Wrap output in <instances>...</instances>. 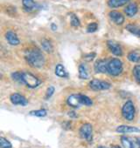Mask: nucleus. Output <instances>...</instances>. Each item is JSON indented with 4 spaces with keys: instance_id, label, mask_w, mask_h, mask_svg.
<instances>
[{
    "instance_id": "1",
    "label": "nucleus",
    "mask_w": 140,
    "mask_h": 148,
    "mask_svg": "<svg viewBox=\"0 0 140 148\" xmlns=\"http://www.w3.org/2000/svg\"><path fill=\"white\" fill-rule=\"evenodd\" d=\"M12 78L14 81L24 84L29 88H36L40 85V80L31 72L16 71L12 74Z\"/></svg>"
},
{
    "instance_id": "2",
    "label": "nucleus",
    "mask_w": 140,
    "mask_h": 148,
    "mask_svg": "<svg viewBox=\"0 0 140 148\" xmlns=\"http://www.w3.org/2000/svg\"><path fill=\"white\" fill-rule=\"evenodd\" d=\"M26 62L34 68H40L45 64V57L41 51L38 48H30L25 52Z\"/></svg>"
},
{
    "instance_id": "3",
    "label": "nucleus",
    "mask_w": 140,
    "mask_h": 148,
    "mask_svg": "<svg viewBox=\"0 0 140 148\" xmlns=\"http://www.w3.org/2000/svg\"><path fill=\"white\" fill-rule=\"evenodd\" d=\"M107 71L112 76H118L123 72V63L118 58H112L108 61Z\"/></svg>"
},
{
    "instance_id": "4",
    "label": "nucleus",
    "mask_w": 140,
    "mask_h": 148,
    "mask_svg": "<svg viewBox=\"0 0 140 148\" xmlns=\"http://www.w3.org/2000/svg\"><path fill=\"white\" fill-rule=\"evenodd\" d=\"M122 114H123V117L128 121H132L134 119L135 106H134V104L132 103V101L129 100L123 105V106L122 108Z\"/></svg>"
},
{
    "instance_id": "5",
    "label": "nucleus",
    "mask_w": 140,
    "mask_h": 148,
    "mask_svg": "<svg viewBox=\"0 0 140 148\" xmlns=\"http://www.w3.org/2000/svg\"><path fill=\"white\" fill-rule=\"evenodd\" d=\"M89 86L90 89H92L94 91H104V90L110 89L111 85L106 81H103V80L93 79L89 82Z\"/></svg>"
},
{
    "instance_id": "6",
    "label": "nucleus",
    "mask_w": 140,
    "mask_h": 148,
    "mask_svg": "<svg viewBox=\"0 0 140 148\" xmlns=\"http://www.w3.org/2000/svg\"><path fill=\"white\" fill-rule=\"evenodd\" d=\"M80 135L83 139H85L89 142L92 141V138H93V127H92V125L89 123L82 125L80 128Z\"/></svg>"
},
{
    "instance_id": "7",
    "label": "nucleus",
    "mask_w": 140,
    "mask_h": 148,
    "mask_svg": "<svg viewBox=\"0 0 140 148\" xmlns=\"http://www.w3.org/2000/svg\"><path fill=\"white\" fill-rule=\"evenodd\" d=\"M67 103L73 108H79L82 104L81 101V94H72L67 99Z\"/></svg>"
},
{
    "instance_id": "8",
    "label": "nucleus",
    "mask_w": 140,
    "mask_h": 148,
    "mask_svg": "<svg viewBox=\"0 0 140 148\" xmlns=\"http://www.w3.org/2000/svg\"><path fill=\"white\" fill-rule=\"evenodd\" d=\"M107 45H108V48L110 49V51L115 55V56H117V57H120L123 55V51H122V48L120 46L119 44H117L116 42L113 41V40H109L107 42Z\"/></svg>"
},
{
    "instance_id": "9",
    "label": "nucleus",
    "mask_w": 140,
    "mask_h": 148,
    "mask_svg": "<svg viewBox=\"0 0 140 148\" xmlns=\"http://www.w3.org/2000/svg\"><path fill=\"white\" fill-rule=\"evenodd\" d=\"M108 59H99L95 63L94 69L96 73H108L107 71V64Z\"/></svg>"
},
{
    "instance_id": "10",
    "label": "nucleus",
    "mask_w": 140,
    "mask_h": 148,
    "mask_svg": "<svg viewBox=\"0 0 140 148\" xmlns=\"http://www.w3.org/2000/svg\"><path fill=\"white\" fill-rule=\"evenodd\" d=\"M10 99H11V102L13 105H16V106L19 105V106H25L28 103V101L26 100V99L23 95H21L19 93H13V94H12L11 97H10Z\"/></svg>"
},
{
    "instance_id": "11",
    "label": "nucleus",
    "mask_w": 140,
    "mask_h": 148,
    "mask_svg": "<svg viewBox=\"0 0 140 148\" xmlns=\"http://www.w3.org/2000/svg\"><path fill=\"white\" fill-rule=\"evenodd\" d=\"M109 16L110 18V19L116 25H121L123 24L124 22V17L123 16L122 13L116 12V11H112L109 13Z\"/></svg>"
},
{
    "instance_id": "12",
    "label": "nucleus",
    "mask_w": 140,
    "mask_h": 148,
    "mask_svg": "<svg viewBox=\"0 0 140 148\" xmlns=\"http://www.w3.org/2000/svg\"><path fill=\"white\" fill-rule=\"evenodd\" d=\"M6 38L7 42L11 45H18L20 43V41H19V39L18 36H17V34L15 32H12V31H9V32H6Z\"/></svg>"
},
{
    "instance_id": "13",
    "label": "nucleus",
    "mask_w": 140,
    "mask_h": 148,
    "mask_svg": "<svg viewBox=\"0 0 140 148\" xmlns=\"http://www.w3.org/2000/svg\"><path fill=\"white\" fill-rule=\"evenodd\" d=\"M121 143H122L123 148H137V147H138L137 141L135 142V141H133L132 138L126 137V136H123L121 138Z\"/></svg>"
},
{
    "instance_id": "14",
    "label": "nucleus",
    "mask_w": 140,
    "mask_h": 148,
    "mask_svg": "<svg viewBox=\"0 0 140 148\" xmlns=\"http://www.w3.org/2000/svg\"><path fill=\"white\" fill-rule=\"evenodd\" d=\"M119 133H130V132H139L140 130L134 126L130 125H120L116 130Z\"/></svg>"
},
{
    "instance_id": "15",
    "label": "nucleus",
    "mask_w": 140,
    "mask_h": 148,
    "mask_svg": "<svg viewBox=\"0 0 140 148\" xmlns=\"http://www.w3.org/2000/svg\"><path fill=\"white\" fill-rule=\"evenodd\" d=\"M137 10H138V8H137V4L136 3H131V4H130V5H128L126 6V8L124 9V12L128 17H133V16H135L137 14Z\"/></svg>"
},
{
    "instance_id": "16",
    "label": "nucleus",
    "mask_w": 140,
    "mask_h": 148,
    "mask_svg": "<svg viewBox=\"0 0 140 148\" xmlns=\"http://www.w3.org/2000/svg\"><path fill=\"white\" fill-rule=\"evenodd\" d=\"M23 6L26 12H32L37 7V4L33 0H22Z\"/></svg>"
},
{
    "instance_id": "17",
    "label": "nucleus",
    "mask_w": 140,
    "mask_h": 148,
    "mask_svg": "<svg viewBox=\"0 0 140 148\" xmlns=\"http://www.w3.org/2000/svg\"><path fill=\"white\" fill-rule=\"evenodd\" d=\"M128 2H130V0H109L108 5L111 8H117L124 5Z\"/></svg>"
},
{
    "instance_id": "18",
    "label": "nucleus",
    "mask_w": 140,
    "mask_h": 148,
    "mask_svg": "<svg viewBox=\"0 0 140 148\" xmlns=\"http://www.w3.org/2000/svg\"><path fill=\"white\" fill-rule=\"evenodd\" d=\"M55 74L58 77L60 78H67V72L65 69V67L61 64H58L55 67Z\"/></svg>"
},
{
    "instance_id": "19",
    "label": "nucleus",
    "mask_w": 140,
    "mask_h": 148,
    "mask_svg": "<svg viewBox=\"0 0 140 148\" xmlns=\"http://www.w3.org/2000/svg\"><path fill=\"white\" fill-rule=\"evenodd\" d=\"M79 77L82 79H86L89 78L88 68L85 64H81L79 65Z\"/></svg>"
},
{
    "instance_id": "20",
    "label": "nucleus",
    "mask_w": 140,
    "mask_h": 148,
    "mask_svg": "<svg viewBox=\"0 0 140 148\" xmlns=\"http://www.w3.org/2000/svg\"><path fill=\"white\" fill-rule=\"evenodd\" d=\"M41 45H42V48L45 51L48 52V53H51L53 52V45L51 44V42L47 39H44L42 42H41Z\"/></svg>"
},
{
    "instance_id": "21",
    "label": "nucleus",
    "mask_w": 140,
    "mask_h": 148,
    "mask_svg": "<svg viewBox=\"0 0 140 148\" xmlns=\"http://www.w3.org/2000/svg\"><path fill=\"white\" fill-rule=\"evenodd\" d=\"M128 59L131 62H140V54L137 51H131L128 54Z\"/></svg>"
},
{
    "instance_id": "22",
    "label": "nucleus",
    "mask_w": 140,
    "mask_h": 148,
    "mask_svg": "<svg viewBox=\"0 0 140 148\" xmlns=\"http://www.w3.org/2000/svg\"><path fill=\"white\" fill-rule=\"evenodd\" d=\"M46 111L45 110V109H40V110H36V111H32V112H30V115H32V116H36V117H40V118H41V117H45V116H46Z\"/></svg>"
},
{
    "instance_id": "23",
    "label": "nucleus",
    "mask_w": 140,
    "mask_h": 148,
    "mask_svg": "<svg viewBox=\"0 0 140 148\" xmlns=\"http://www.w3.org/2000/svg\"><path fill=\"white\" fill-rule=\"evenodd\" d=\"M0 148H12V145L9 140L1 137L0 138Z\"/></svg>"
},
{
    "instance_id": "24",
    "label": "nucleus",
    "mask_w": 140,
    "mask_h": 148,
    "mask_svg": "<svg viewBox=\"0 0 140 148\" xmlns=\"http://www.w3.org/2000/svg\"><path fill=\"white\" fill-rule=\"evenodd\" d=\"M133 75L137 82L140 84V64H137L133 68Z\"/></svg>"
},
{
    "instance_id": "25",
    "label": "nucleus",
    "mask_w": 140,
    "mask_h": 148,
    "mask_svg": "<svg viewBox=\"0 0 140 148\" xmlns=\"http://www.w3.org/2000/svg\"><path fill=\"white\" fill-rule=\"evenodd\" d=\"M81 101H82V105L87 106H90L93 105V101L91 100V99H89L88 96H85L82 94H81Z\"/></svg>"
},
{
    "instance_id": "26",
    "label": "nucleus",
    "mask_w": 140,
    "mask_h": 148,
    "mask_svg": "<svg viewBox=\"0 0 140 148\" xmlns=\"http://www.w3.org/2000/svg\"><path fill=\"white\" fill-rule=\"evenodd\" d=\"M80 25H81V23H80V20L77 18V16H76L75 14H71V25L73 27L77 28L80 26Z\"/></svg>"
},
{
    "instance_id": "27",
    "label": "nucleus",
    "mask_w": 140,
    "mask_h": 148,
    "mask_svg": "<svg viewBox=\"0 0 140 148\" xmlns=\"http://www.w3.org/2000/svg\"><path fill=\"white\" fill-rule=\"evenodd\" d=\"M126 29H127L130 32H131V33H133V34H135V35H137L138 31H139V29H138L137 26L133 25H128L126 26Z\"/></svg>"
},
{
    "instance_id": "28",
    "label": "nucleus",
    "mask_w": 140,
    "mask_h": 148,
    "mask_svg": "<svg viewBox=\"0 0 140 148\" xmlns=\"http://www.w3.org/2000/svg\"><path fill=\"white\" fill-rule=\"evenodd\" d=\"M97 24L96 23H91L88 25L87 27V32L91 33V32H95L96 30H97Z\"/></svg>"
},
{
    "instance_id": "29",
    "label": "nucleus",
    "mask_w": 140,
    "mask_h": 148,
    "mask_svg": "<svg viewBox=\"0 0 140 148\" xmlns=\"http://www.w3.org/2000/svg\"><path fill=\"white\" fill-rule=\"evenodd\" d=\"M53 93H54V87L49 86L47 91H46V99H48L49 98H51Z\"/></svg>"
},
{
    "instance_id": "30",
    "label": "nucleus",
    "mask_w": 140,
    "mask_h": 148,
    "mask_svg": "<svg viewBox=\"0 0 140 148\" xmlns=\"http://www.w3.org/2000/svg\"><path fill=\"white\" fill-rule=\"evenodd\" d=\"M96 57V53H89V54H87L85 55V60L86 61H92Z\"/></svg>"
},
{
    "instance_id": "31",
    "label": "nucleus",
    "mask_w": 140,
    "mask_h": 148,
    "mask_svg": "<svg viewBox=\"0 0 140 148\" xmlns=\"http://www.w3.org/2000/svg\"><path fill=\"white\" fill-rule=\"evenodd\" d=\"M74 114H76L74 112H69V116H71V117H76V115H74Z\"/></svg>"
},
{
    "instance_id": "32",
    "label": "nucleus",
    "mask_w": 140,
    "mask_h": 148,
    "mask_svg": "<svg viewBox=\"0 0 140 148\" xmlns=\"http://www.w3.org/2000/svg\"><path fill=\"white\" fill-rule=\"evenodd\" d=\"M52 29H53V30H56V29H57V26H55V25L53 24V25H52Z\"/></svg>"
},
{
    "instance_id": "33",
    "label": "nucleus",
    "mask_w": 140,
    "mask_h": 148,
    "mask_svg": "<svg viewBox=\"0 0 140 148\" xmlns=\"http://www.w3.org/2000/svg\"><path fill=\"white\" fill-rule=\"evenodd\" d=\"M111 148H121V147L119 145H112Z\"/></svg>"
},
{
    "instance_id": "34",
    "label": "nucleus",
    "mask_w": 140,
    "mask_h": 148,
    "mask_svg": "<svg viewBox=\"0 0 140 148\" xmlns=\"http://www.w3.org/2000/svg\"><path fill=\"white\" fill-rule=\"evenodd\" d=\"M97 148H107V147H105V146H102V145H101V146H98Z\"/></svg>"
},
{
    "instance_id": "35",
    "label": "nucleus",
    "mask_w": 140,
    "mask_h": 148,
    "mask_svg": "<svg viewBox=\"0 0 140 148\" xmlns=\"http://www.w3.org/2000/svg\"><path fill=\"white\" fill-rule=\"evenodd\" d=\"M137 36H138V37H140V29H139V31H138V33H137Z\"/></svg>"
}]
</instances>
